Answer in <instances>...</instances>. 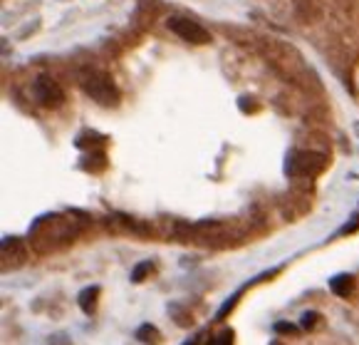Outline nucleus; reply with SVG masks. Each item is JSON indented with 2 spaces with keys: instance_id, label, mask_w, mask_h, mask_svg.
<instances>
[{
  "instance_id": "nucleus-1",
  "label": "nucleus",
  "mask_w": 359,
  "mask_h": 345,
  "mask_svg": "<svg viewBox=\"0 0 359 345\" xmlns=\"http://www.w3.org/2000/svg\"><path fill=\"white\" fill-rule=\"evenodd\" d=\"M87 226V216L82 214H50V216L40 219L30 231V244L37 251H55L62 246L72 244Z\"/></svg>"
},
{
  "instance_id": "nucleus-2",
  "label": "nucleus",
  "mask_w": 359,
  "mask_h": 345,
  "mask_svg": "<svg viewBox=\"0 0 359 345\" xmlns=\"http://www.w3.org/2000/svg\"><path fill=\"white\" fill-rule=\"evenodd\" d=\"M176 236L181 241H189V244L221 249V246H233L236 241H241L243 231L223 221H206V223H194V226H181L176 231Z\"/></svg>"
},
{
  "instance_id": "nucleus-3",
  "label": "nucleus",
  "mask_w": 359,
  "mask_h": 345,
  "mask_svg": "<svg viewBox=\"0 0 359 345\" xmlns=\"http://www.w3.org/2000/svg\"><path fill=\"white\" fill-rule=\"evenodd\" d=\"M82 90L95 102H100V105L114 107L119 102V90H116V85L111 82L109 74L104 72H87L82 77Z\"/></svg>"
},
{
  "instance_id": "nucleus-4",
  "label": "nucleus",
  "mask_w": 359,
  "mask_h": 345,
  "mask_svg": "<svg viewBox=\"0 0 359 345\" xmlns=\"http://www.w3.org/2000/svg\"><path fill=\"white\" fill-rule=\"evenodd\" d=\"M325 169V157L320 152H295L287 162L290 176H315Z\"/></svg>"
},
{
  "instance_id": "nucleus-5",
  "label": "nucleus",
  "mask_w": 359,
  "mask_h": 345,
  "mask_svg": "<svg viewBox=\"0 0 359 345\" xmlns=\"http://www.w3.org/2000/svg\"><path fill=\"white\" fill-rule=\"evenodd\" d=\"M169 27L181 37L186 43H194V45H203L211 40L206 27H201L196 20H189V18H171L169 20Z\"/></svg>"
},
{
  "instance_id": "nucleus-6",
  "label": "nucleus",
  "mask_w": 359,
  "mask_h": 345,
  "mask_svg": "<svg viewBox=\"0 0 359 345\" xmlns=\"http://www.w3.org/2000/svg\"><path fill=\"white\" fill-rule=\"evenodd\" d=\"M32 92H35V100L45 107H57V105H62V100H65L62 87H60L53 77H48V74L37 77L35 85H32Z\"/></svg>"
},
{
  "instance_id": "nucleus-7",
  "label": "nucleus",
  "mask_w": 359,
  "mask_h": 345,
  "mask_svg": "<svg viewBox=\"0 0 359 345\" xmlns=\"http://www.w3.org/2000/svg\"><path fill=\"white\" fill-rule=\"evenodd\" d=\"M0 261H3V268L13 271L18 266H22L27 261V244L22 239H3V254H0Z\"/></svg>"
},
{
  "instance_id": "nucleus-8",
  "label": "nucleus",
  "mask_w": 359,
  "mask_h": 345,
  "mask_svg": "<svg viewBox=\"0 0 359 345\" xmlns=\"http://www.w3.org/2000/svg\"><path fill=\"white\" fill-rule=\"evenodd\" d=\"M97 298H100V288L97 286L87 288V291L79 296V303H82V308H85L87 313H95L97 311Z\"/></svg>"
},
{
  "instance_id": "nucleus-9",
  "label": "nucleus",
  "mask_w": 359,
  "mask_h": 345,
  "mask_svg": "<svg viewBox=\"0 0 359 345\" xmlns=\"http://www.w3.org/2000/svg\"><path fill=\"white\" fill-rule=\"evenodd\" d=\"M332 291L337 293V296H349V293L354 291V278L352 276H337L332 281Z\"/></svg>"
},
{
  "instance_id": "nucleus-10",
  "label": "nucleus",
  "mask_w": 359,
  "mask_h": 345,
  "mask_svg": "<svg viewBox=\"0 0 359 345\" xmlns=\"http://www.w3.org/2000/svg\"><path fill=\"white\" fill-rule=\"evenodd\" d=\"M137 338L139 340H144V343H149V345H156L158 340H161V333H158L154 325H144V328H139V333H137Z\"/></svg>"
},
{
  "instance_id": "nucleus-11",
  "label": "nucleus",
  "mask_w": 359,
  "mask_h": 345,
  "mask_svg": "<svg viewBox=\"0 0 359 345\" xmlns=\"http://www.w3.org/2000/svg\"><path fill=\"white\" fill-rule=\"evenodd\" d=\"M208 345H233V330H223V333H218L216 338H211V343Z\"/></svg>"
},
{
  "instance_id": "nucleus-12",
  "label": "nucleus",
  "mask_w": 359,
  "mask_h": 345,
  "mask_svg": "<svg viewBox=\"0 0 359 345\" xmlns=\"http://www.w3.org/2000/svg\"><path fill=\"white\" fill-rule=\"evenodd\" d=\"M149 271H151V266H139V268H137V271H134V281H139V278H142V276H147V273Z\"/></svg>"
},
{
  "instance_id": "nucleus-13",
  "label": "nucleus",
  "mask_w": 359,
  "mask_h": 345,
  "mask_svg": "<svg viewBox=\"0 0 359 345\" xmlns=\"http://www.w3.org/2000/svg\"><path fill=\"white\" fill-rule=\"evenodd\" d=\"M315 320H317L315 313H307L305 315V328H312V325H315Z\"/></svg>"
}]
</instances>
